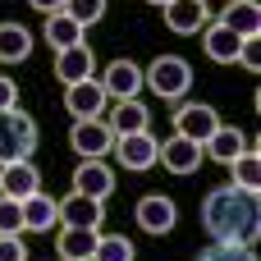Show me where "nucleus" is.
<instances>
[{
	"instance_id": "a878e982",
	"label": "nucleus",
	"mask_w": 261,
	"mask_h": 261,
	"mask_svg": "<svg viewBox=\"0 0 261 261\" xmlns=\"http://www.w3.org/2000/svg\"><path fill=\"white\" fill-rule=\"evenodd\" d=\"M64 14L78 28H87V23H101L106 18V0H64Z\"/></svg>"
},
{
	"instance_id": "9d476101",
	"label": "nucleus",
	"mask_w": 261,
	"mask_h": 261,
	"mask_svg": "<svg viewBox=\"0 0 261 261\" xmlns=\"http://www.w3.org/2000/svg\"><path fill=\"white\" fill-rule=\"evenodd\" d=\"M161 14H165V28L179 32V37H193V32H202L211 23V5L206 0H170Z\"/></svg>"
},
{
	"instance_id": "412c9836",
	"label": "nucleus",
	"mask_w": 261,
	"mask_h": 261,
	"mask_svg": "<svg viewBox=\"0 0 261 261\" xmlns=\"http://www.w3.org/2000/svg\"><path fill=\"white\" fill-rule=\"evenodd\" d=\"M55 225H60V202H55V197H46V193L23 197V229L46 234V229H55Z\"/></svg>"
},
{
	"instance_id": "4468645a",
	"label": "nucleus",
	"mask_w": 261,
	"mask_h": 261,
	"mask_svg": "<svg viewBox=\"0 0 261 261\" xmlns=\"http://www.w3.org/2000/svg\"><path fill=\"white\" fill-rule=\"evenodd\" d=\"M92 73H96V55H92L87 41L55 55V78H60L64 87H73V83H83V78H92Z\"/></svg>"
},
{
	"instance_id": "ddd939ff",
	"label": "nucleus",
	"mask_w": 261,
	"mask_h": 261,
	"mask_svg": "<svg viewBox=\"0 0 261 261\" xmlns=\"http://www.w3.org/2000/svg\"><path fill=\"white\" fill-rule=\"evenodd\" d=\"M60 225L101 229V225H106V202H96V197H83V193H69V197L60 202Z\"/></svg>"
},
{
	"instance_id": "473e14b6",
	"label": "nucleus",
	"mask_w": 261,
	"mask_h": 261,
	"mask_svg": "<svg viewBox=\"0 0 261 261\" xmlns=\"http://www.w3.org/2000/svg\"><path fill=\"white\" fill-rule=\"evenodd\" d=\"M151 5H161V9H165V5H170V0H151Z\"/></svg>"
},
{
	"instance_id": "1a4fd4ad",
	"label": "nucleus",
	"mask_w": 261,
	"mask_h": 261,
	"mask_svg": "<svg viewBox=\"0 0 261 261\" xmlns=\"http://www.w3.org/2000/svg\"><path fill=\"white\" fill-rule=\"evenodd\" d=\"M133 220H138L147 234H156V239H161V234H170V229H174V220H179V206H174L165 193H147V197L138 202Z\"/></svg>"
},
{
	"instance_id": "5701e85b",
	"label": "nucleus",
	"mask_w": 261,
	"mask_h": 261,
	"mask_svg": "<svg viewBox=\"0 0 261 261\" xmlns=\"http://www.w3.org/2000/svg\"><path fill=\"white\" fill-rule=\"evenodd\" d=\"M46 41L55 46V55L60 50H69V46H83V28L60 9V14H46Z\"/></svg>"
},
{
	"instance_id": "7ed1b4c3",
	"label": "nucleus",
	"mask_w": 261,
	"mask_h": 261,
	"mask_svg": "<svg viewBox=\"0 0 261 261\" xmlns=\"http://www.w3.org/2000/svg\"><path fill=\"white\" fill-rule=\"evenodd\" d=\"M32 147H37V124H32V115H23L18 106L0 110V165L28 161Z\"/></svg>"
},
{
	"instance_id": "dca6fc26",
	"label": "nucleus",
	"mask_w": 261,
	"mask_h": 261,
	"mask_svg": "<svg viewBox=\"0 0 261 261\" xmlns=\"http://www.w3.org/2000/svg\"><path fill=\"white\" fill-rule=\"evenodd\" d=\"M106 124H110V133L115 138H128V133H151V110L142 106V101H119L110 115H101Z\"/></svg>"
},
{
	"instance_id": "2f4dec72",
	"label": "nucleus",
	"mask_w": 261,
	"mask_h": 261,
	"mask_svg": "<svg viewBox=\"0 0 261 261\" xmlns=\"http://www.w3.org/2000/svg\"><path fill=\"white\" fill-rule=\"evenodd\" d=\"M28 5H32L37 14H60V9H64V0H28Z\"/></svg>"
},
{
	"instance_id": "393cba45",
	"label": "nucleus",
	"mask_w": 261,
	"mask_h": 261,
	"mask_svg": "<svg viewBox=\"0 0 261 261\" xmlns=\"http://www.w3.org/2000/svg\"><path fill=\"white\" fill-rule=\"evenodd\" d=\"M92 261H138V252H133V243H128L124 234H101Z\"/></svg>"
},
{
	"instance_id": "6e6552de",
	"label": "nucleus",
	"mask_w": 261,
	"mask_h": 261,
	"mask_svg": "<svg viewBox=\"0 0 261 261\" xmlns=\"http://www.w3.org/2000/svg\"><path fill=\"white\" fill-rule=\"evenodd\" d=\"M101 87H106V96H115V101H138V92H142L147 83H142V69H138L133 60H110L106 73H101Z\"/></svg>"
},
{
	"instance_id": "f257e3e1",
	"label": "nucleus",
	"mask_w": 261,
	"mask_h": 261,
	"mask_svg": "<svg viewBox=\"0 0 261 261\" xmlns=\"http://www.w3.org/2000/svg\"><path fill=\"white\" fill-rule=\"evenodd\" d=\"M202 225L211 234V243H229V248H257L261 239V202L257 193H243L234 184H220L202 197Z\"/></svg>"
},
{
	"instance_id": "cd10ccee",
	"label": "nucleus",
	"mask_w": 261,
	"mask_h": 261,
	"mask_svg": "<svg viewBox=\"0 0 261 261\" xmlns=\"http://www.w3.org/2000/svg\"><path fill=\"white\" fill-rule=\"evenodd\" d=\"M23 229V202L0 197V234H18Z\"/></svg>"
},
{
	"instance_id": "39448f33",
	"label": "nucleus",
	"mask_w": 261,
	"mask_h": 261,
	"mask_svg": "<svg viewBox=\"0 0 261 261\" xmlns=\"http://www.w3.org/2000/svg\"><path fill=\"white\" fill-rule=\"evenodd\" d=\"M69 147H73L83 161H101V156L115 147V133H110L106 119H73V128H69Z\"/></svg>"
},
{
	"instance_id": "20e7f679",
	"label": "nucleus",
	"mask_w": 261,
	"mask_h": 261,
	"mask_svg": "<svg viewBox=\"0 0 261 261\" xmlns=\"http://www.w3.org/2000/svg\"><path fill=\"white\" fill-rule=\"evenodd\" d=\"M220 128V115L206 106V101H184L179 110H174V133L179 138H188V142H197V147H206V138Z\"/></svg>"
},
{
	"instance_id": "c756f323",
	"label": "nucleus",
	"mask_w": 261,
	"mask_h": 261,
	"mask_svg": "<svg viewBox=\"0 0 261 261\" xmlns=\"http://www.w3.org/2000/svg\"><path fill=\"white\" fill-rule=\"evenodd\" d=\"M239 64H243L248 73H261V46L257 41H243V46H239Z\"/></svg>"
},
{
	"instance_id": "b1692460",
	"label": "nucleus",
	"mask_w": 261,
	"mask_h": 261,
	"mask_svg": "<svg viewBox=\"0 0 261 261\" xmlns=\"http://www.w3.org/2000/svg\"><path fill=\"white\" fill-rule=\"evenodd\" d=\"M229 174H234V188H243V193H261V156H257V147H248V151L229 165Z\"/></svg>"
},
{
	"instance_id": "4be33fe9",
	"label": "nucleus",
	"mask_w": 261,
	"mask_h": 261,
	"mask_svg": "<svg viewBox=\"0 0 261 261\" xmlns=\"http://www.w3.org/2000/svg\"><path fill=\"white\" fill-rule=\"evenodd\" d=\"M32 55V32L23 23H0V64H18Z\"/></svg>"
},
{
	"instance_id": "7c9ffc66",
	"label": "nucleus",
	"mask_w": 261,
	"mask_h": 261,
	"mask_svg": "<svg viewBox=\"0 0 261 261\" xmlns=\"http://www.w3.org/2000/svg\"><path fill=\"white\" fill-rule=\"evenodd\" d=\"M9 106H18V92H14L9 78H0V110H9Z\"/></svg>"
},
{
	"instance_id": "6ab92c4d",
	"label": "nucleus",
	"mask_w": 261,
	"mask_h": 261,
	"mask_svg": "<svg viewBox=\"0 0 261 261\" xmlns=\"http://www.w3.org/2000/svg\"><path fill=\"white\" fill-rule=\"evenodd\" d=\"M239 46H243V41H239L220 18H211V23L202 28V50H206L216 64H239Z\"/></svg>"
},
{
	"instance_id": "f03ea898",
	"label": "nucleus",
	"mask_w": 261,
	"mask_h": 261,
	"mask_svg": "<svg viewBox=\"0 0 261 261\" xmlns=\"http://www.w3.org/2000/svg\"><path fill=\"white\" fill-rule=\"evenodd\" d=\"M142 83L161 101H184L193 87V64L184 55H161V60H151V69H142Z\"/></svg>"
},
{
	"instance_id": "a211bd4d",
	"label": "nucleus",
	"mask_w": 261,
	"mask_h": 261,
	"mask_svg": "<svg viewBox=\"0 0 261 261\" xmlns=\"http://www.w3.org/2000/svg\"><path fill=\"white\" fill-rule=\"evenodd\" d=\"M96 239H101V229H78V225H60L55 252H60V261H92V252H96Z\"/></svg>"
},
{
	"instance_id": "2eb2a0df",
	"label": "nucleus",
	"mask_w": 261,
	"mask_h": 261,
	"mask_svg": "<svg viewBox=\"0 0 261 261\" xmlns=\"http://www.w3.org/2000/svg\"><path fill=\"white\" fill-rule=\"evenodd\" d=\"M220 23H225L239 41H257L261 37V5L257 0H234V5H225Z\"/></svg>"
},
{
	"instance_id": "0eeeda50",
	"label": "nucleus",
	"mask_w": 261,
	"mask_h": 261,
	"mask_svg": "<svg viewBox=\"0 0 261 261\" xmlns=\"http://www.w3.org/2000/svg\"><path fill=\"white\" fill-rule=\"evenodd\" d=\"M106 87H101V78H83V83H73V87H64V110L73 115V119H101L106 115Z\"/></svg>"
},
{
	"instance_id": "423d86ee",
	"label": "nucleus",
	"mask_w": 261,
	"mask_h": 261,
	"mask_svg": "<svg viewBox=\"0 0 261 261\" xmlns=\"http://www.w3.org/2000/svg\"><path fill=\"white\" fill-rule=\"evenodd\" d=\"M115 156H119V165L128 170V174H142V170H151L156 161H161V142L151 138V133H128V138H115V147H110Z\"/></svg>"
},
{
	"instance_id": "c85d7f7f",
	"label": "nucleus",
	"mask_w": 261,
	"mask_h": 261,
	"mask_svg": "<svg viewBox=\"0 0 261 261\" xmlns=\"http://www.w3.org/2000/svg\"><path fill=\"white\" fill-rule=\"evenodd\" d=\"M0 261H28V248L18 234H0Z\"/></svg>"
},
{
	"instance_id": "aec40b11",
	"label": "nucleus",
	"mask_w": 261,
	"mask_h": 261,
	"mask_svg": "<svg viewBox=\"0 0 261 261\" xmlns=\"http://www.w3.org/2000/svg\"><path fill=\"white\" fill-rule=\"evenodd\" d=\"M248 147H252V142H248V138H243L239 128L220 124V128H216V133L206 138V147H202V151H206L211 161H220V165H234V161H239V156H243Z\"/></svg>"
},
{
	"instance_id": "f8f14e48",
	"label": "nucleus",
	"mask_w": 261,
	"mask_h": 261,
	"mask_svg": "<svg viewBox=\"0 0 261 261\" xmlns=\"http://www.w3.org/2000/svg\"><path fill=\"white\" fill-rule=\"evenodd\" d=\"M73 193L106 202V197L115 193V170H110L106 161H83V165L73 170Z\"/></svg>"
},
{
	"instance_id": "9b49d317",
	"label": "nucleus",
	"mask_w": 261,
	"mask_h": 261,
	"mask_svg": "<svg viewBox=\"0 0 261 261\" xmlns=\"http://www.w3.org/2000/svg\"><path fill=\"white\" fill-rule=\"evenodd\" d=\"M32 193H41V170H37L32 161L0 165V197H14V202H23V197H32Z\"/></svg>"
},
{
	"instance_id": "f3484780",
	"label": "nucleus",
	"mask_w": 261,
	"mask_h": 261,
	"mask_svg": "<svg viewBox=\"0 0 261 261\" xmlns=\"http://www.w3.org/2000/svg\"><path fill=\"white\" fill-rule=\"evenodd\" d=\"M156 165H165L170 174H193V170L202 165V147L174 133V138H165V142H161V161H156Z\"/></svg>"
},
{
	"instance_id": "bb28decb",
	"label": "nucleus",
	"mask_w": 261,
	"mask_h": 261,
	"mask_svg": "<svg viewBox=\"0 0 261 261\" xmlns=\"http://www.w3.org/2000/svg\"><path fill=\"white\" fill-rule=\"evenodd\" d=\"M193 261H257L252 248H229V243H211V248H202Z\"/></svg>"
}]
</instances>
